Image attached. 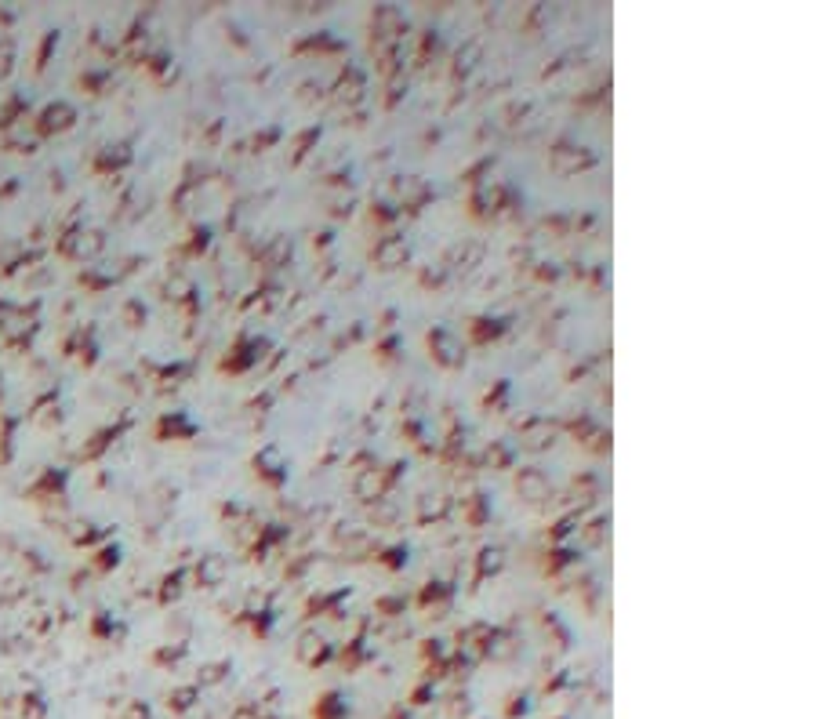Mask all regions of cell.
Here are the masks:
<instances>
[{
    "label": "cell",
    "mask_w": 817,
    "mask_h": 719,
    "mask_svg": "<svg viewBox=\"0 0 817 719\" xmlns=\"http://www.w3.org/2000/svg\"><path fill=\"white\" fill-rule=\"evenodd\" d=\"M516 491H519L527 501H542V498H549V479H545L538 469H527V472H519V479H516Z\"/></svg>",
    "instance_id": "1"
},
{
    "label": "cell",
    "mask_w": 817,
    "mask_h": 719,
    "mask_svg": "<svg viewBox=\"0 0 817 719\" xmlns=\"http://www.w3.org/2000/svg\"><path fill=\"white\" fill-rule=\"evenodd\" d=\"M407 258V244L403 240H385V244L378 248V262L382 265H400Z\"/></svg>",
    "instance_id": "2"
},
{
    "label": "cell",
    "mask_w": 817,
    "mask_h": 719,
    "mask_svg": "<svg viewBox=\"0 0 817 719\" xmlns=\"http://www.w3.org/2000/svg\"><path fill=\"white\" fill-rule=\"evenodd\" d=\"M400 193L415 196V204H418V200H425V193H429V189H425L422 182H415V178H403V182H400Z\"/></svg>",
    "instance_id": "3"
},
{
    "label": "cell",
    "mask_w": 817,
    "mask_h": 719,
    "mask_svg": "<svg viewBox=\"0 0 817 719\" xmlns=\"http://www.w3.org/2000/svg\"><path fill=\"white\" fill-rule=\"evenodd\" d=\"M498 567H502V552H483V559H479V574L498 571Z\"/></svg>",
    "instance_id": "4"
},
{
    "label": "cell",
    "mask_w": 817,
    "mask_h": 719,
    "mask_svg": "<svg viewBox=\"0 0 817 719\" xmlns=\"http://www.w3.org/2000/svg\"><path fill=\"white\" fill-rule=\"evenodd\" d=\"M222 571H225V567H222V559H218V556H211V559H208V574H203V578H208V581H218V578H222Z\"/></svg>",
    "instance_id": "5"
}]
</instances>
